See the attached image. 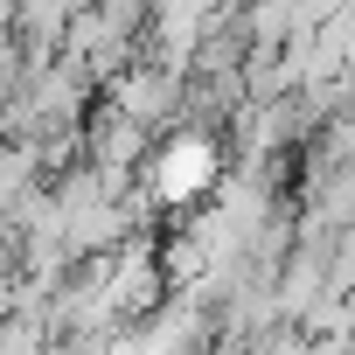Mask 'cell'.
Instances as JSON below:
<instances>
[{
  "instance_id": "6da1fadb",
  "label": "cell",
  "mask_w": 355,
  "mask_h": 355,
  "mask_svg": "<svg viewBox=\"0 0 355 355\" xmlns=\"http://www.w3.org/2000/svg\"><path fill=\"white\" fill-rule=\"evenodd\" d=\"M202 153H174V167H167V196H182V182H202Z\"/></svg>"
}]
</instances>
